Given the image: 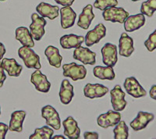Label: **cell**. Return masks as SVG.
<instances>
[{
	"instance_id": "1f68e13d",
	"label": "cell",
	"mask_w": 156,
	"mask_h": 139,
	"mask_svg": "<svg viewBox=\"0 0 156 139\" xmlns=\"http://www.w3.org/2000/svg\"><path fill=\"white\" fill-rule=\"evenodd\" d=\"M144 44L148 52H153L156 49V29L148 36Z\"/></svg>"
},
{
	"instance_id": "8d00e7d4",
	"label": "cell",
	"mask_w": 156,
	"mask_h": 139,
	"mask_svg": "<svg viewBox=\"0 0 156 139\" xmlns=\"http://www.w3.org/2000/svg\"><path fill=\"white\" fill-rule=\"evenodd\" d=\"M149 95L152 99L156 100V85H152L149 91Z\"/></svg>"
},
{
	"instance_id": "f546056e",
	"label": "cell",
	"mask_w": 156,
	"mask_h": 139,
	"mask_svg": "<svg viewBox=\"0 0 156 139\" xmlns=\"http://www.w3.org/2000/svg\"><path fill=\"white\" fill-rule=\"evenodd\" d=\"M156 11V0H147L143 2L140 7V12L148 17H151Z\"/></svg>"
},
{
	"instance_id": "b9f144b4",
	"label": "cell",
	"mask_w": 156,
	"mask_h": 139,
	"mask_svg": "<svg viewBox=\"0 0 156 139\" xmlns=\"http://www.w3.org/2000/svg\"><path fill=\"white\" fill-rule=\"evenodd\" d=\"M0 1H5V0H0Z\"/></svg>"
},
{
	"instance_id": "2e32d148",
	"label": "cell",
	"mask_w": 156,
	"mask_h": 139,
	"mask_svg": "<svg viewBox=\"0 0 156 139\" xmlns=\"http://www.w3.org/2000/svg\"><path fill=\"white\" fill-rule=\"evenodd\" d=\"M134 52L133 40L126 33H122L119 41V52L121 56L129 57Z\"/></svg>"
},
{
	"instance_id": "7c38bea8",
	"label": "cell",
	"mask_w": 156,
	"mask_h": 139,
	"mask_svg": "<svg viewBox=\"0 0 156 139\" xmlns=\"http://www.w3.org/2000/svg\"><path fill=\"white\" fill-rule=\"evenodd\" d=\"M30 82L34 84L37 91L43 93H48L51 87V83L48 81L46 76L40 71V70H36L34 73H32Z\"/></svg>"
},
{
	"instance_id": "d6a6232c",
	"label": "cell",
	"mask_w": 156,
	"mask_h": 139,
	"mask_svg": "<svg viewBox=\"0 0 156 139\" xmlns=\"http://www.w3.org/2000/svg\"><path fill=\"white\" fill-rule=\"evenodd\" d=\"M9 130V126L4 123H0V139H5Z\"/></svg>"
},
{
	"instance_id": "5b68a950",
	"label": "cell",
	"mask_w": 156,
	"mask_h": 139,
	"mask_svg": "<svg viewBox=\"0 0 156 139\" xmlns=\"http://www.w3.org/2000/svg\"><path fill=\"white\" fill-rule=\"evenodd\" d=\"M41 116L45 119L46 124L54 130H59L61 127L60 116L56 109L50 105H47L41 109Z\"/></svg>"
},
{
	"instance_id": "44dd1931",
	"label": "cell",
	"mask_w": 156,
	"mask_h": 139,
	"mask_svg": "<svg viewBox=\"0 0 156 139\" xmlns=\"http://www.w3.org/2000/svg\"><path fill=\"white\" fill-rule=\"evenodd\" d=\"M94 14L93 12V5L88 4L83 8L82 12L79 15L77 25L80 28L87 30L90 27V23L94 20Z\"/></svg>"
},
{
	"instance_id": "60d3db41",
	"label": "cell",
	"mask_w": 156,
	"mask_h": 139,
	"mask_svg": "<svg viewBox=\"0 0 156 139\" xmlns=\"http://www.w3.org/2000/svg\"><path fill=\"white\" fill-rule=\"evenodd\" d=\"M0 115H1V107H0Z\"/></svg>"
},
{
	"instance_id": "d6986e66",
	"label": "cell",
	"mask_w": 156,
	"mask_h": 139,
	"mask_svg": "<svg viewBox=\"0 0 156 139\" xmlns=\"http://www.w3.org/2000/svg\"><path fill=\"white\" fill-rule=\"evenodd\" d=\"M36 11L42 17H47L49 20H55L59 14V7L56 5H52L51 4L41 2L37 5Z\"/></svg>"
},
{
	"instance_id": "52a82bcc",
	"label": "cell",
	"mask_w": 156,
	"mask_h": 139,
	"mask_svg": "<svg viewBox=\"0 0 156 139\" xmlns=\"http://www.w3.org/2000/svg\"><path fill=\"white\" fill-rule=\"evenodd\" d=\"M125 92L122 90L120 85L117 84L113 87V89L110 91V96H111V103L112 108L115 111L121 112L126 108V101L125 100Z\"/></svg>"
},
{
	"instance_id": "ba28073f",
	"label": "cell",
	"mask_w": 156,
	"mask_h": 139,
	"mask_svg": "<svg viewBox=\"0 0 156 139\" xmlns=\"http://www.w3.org/2000/svg\"><path fill=\"white\" fill-rule=\"evenodd\" d=\"M120 120V112L115 110H108L107 112L101 114L98 117L97 123L100 127L106 129L109 127L115 126Z\"/></svg>"
},
{
	"instance_id": "ac0fdd59",
	"label": "cell",
	"mask_w": 156,
	"mask_h": 139,
	"mask_svg": "<svg viewBox=\"0 0 156 139\" xmlns=\"http://www.w3.org/2000/svg\"><path fill=\"white\" fill-rule=\"evenodd\" d=\"M84 39L85 37L83 36L69 34L62 36L59 39V43L64 49H70V48H76L80 46L82 43L84 41Z\"/></svg>"
},
{
	"instance_id": "83f0119b",
	"label": "cell",
	"mask_w": 156,
	"mask_h": 139,
	"mask_svg": "<svg viewBox=\"0 0 156 139\" xmlns=\"http://www.w3.org/2000/svg\"><path fill=\"white\" fill-rule=\"evenodd\" d=\"M54 134L53 129L48 126H43L41 128H36L34 134L29 137L30 139H51Z\"/></svg>"
},
{
	"instance_id": "8992f818",
	"label": "cell",
	"mask_w": 156,
	"mask_h": 139,
	"mask_svg": "<svg viewBox=\"0 0 156 139\" xmlns=\"http://www.w3.org/2000/svg\"><path fill=\"white\" fill-rule=\"evenodd\" d=\"M123 87H124L126 93L133 98H141L147 94V91L140 85L138 80L134 77H129L126 78L124 84H123Z\"/></svg>"
},
{
	"instance_id": "30bf717a",
	"label": "cell",
	"mask_w": 156,
	"mask_h": 139,
	"mask_svg": "<svg viewBox=\"0 0 156 139\" xmlns=\"http://www.w3.org/2000/svg\"><path fill=\"white\" fill-rule=\"evenodd\" d=\"M106 35V27L103 23H98L94 27L93 30L87 33L85 36V45L87 47H90L94 44L99 42L103 37Z\"/></svg>"
},
{
	"instance_id": "ffe728a7",
	"label": "cell",
	"mask_w": 156,
	"mask_h": 139,
	"mask_svg": "<svg viewBox=\"0 0 156 139\" xmlns=\"http://www.w3.org/2000/svg\"><path fill=\"white\" fill-rule=\"evenodd\" d=\"M61 27L63 29L72 27L75 23L76 13L70 6H64L60 9Z\"/></svg>"
},
{
	"instance_id": "6da1fadb",
	"label": "cell",
	"mask_w": 156,
	"mask_h": 139,
	"mask_svg": "<svg viewBox=\"0 0 156 139\" xmlns=\"http://www.w3.org/2000/svg\"><path fill=\"white\" fill-rule=\"evenodd\" d=\"M18 55L29 69L40 70L41 68L39 55L30 47H20L18 49Z\"/></svg>"
},
{
	"instance_id": "cb8c5ba5",
	"label": "cell",
	"mask_w": 156,
	"mask_h": 139,
	"mask_svg": "<svg viewBox=\"0 0 156 139\" xmlns=\"http://www.w3.org/2000/svg\"><path fill=\"white\" fill-rule=\"evenodd\" d=\"M15 37L22 44V46H27L30 48L34 47V41L29 29L26 27H20L16 29Z\"/></svg>"
},
{
	"instance_id": "ab89813d",
	"label": "cell",
	"mask_w": 156,
	"mask_h": 139,
	"mask_svg": "<svg viewBox=\"0 0 156 139\" xmlns=\"http://www.w3.org/2000/svg\"><path fill=\"white\" fill-rule=\"evenodd\" d=\"M132 2H137V1H140V0H131Z\"/></svg>"
},
{
	"instance_id": "3957f363",
	"label": "cell",
	"mask_w": 156,
	"mask_h": 139,
	"mask_svg": "<svg viewBox=\"0 0 156 139\" xmlns=\"http://www.w3.org/2000/svg\"><path fill=\"white\" fill-rule=\"evenodd\" d=\"M32 23H30V32L31 34L33 39L35 41H40L44 36V27L47 24V21L44 19V17L40 16L37 12H34L31 14Z\"/></svg>"
},
{
	"instance_id": "603a6c76",
	"label": "cell",
	"mask_w": 156,
	"mask_h": 139,
	"mask_svg": "<svg viewBox=\"0 0 156 139\" xmlns=\"http://www.w3.org/2000/svg\"><path fill=\"white\" fill-rule=\"evenodd\" d=\"M58 95L60 98V102L64 105H68L70 103L74 96L73 86L66 79H64L62 81Z\"/></svg>"
},
{
	"instance_id": "f1b7e54d",
	"label": "cell",
	"mask_w": 156,
	"mask_h": 139,
	"mask_svg": "<svg viewBox=\"0 0 156 139\" xmlns=\"http://www.w3.org/2000/svg\"><path fill=\"white\" fill-rule=\"evenodd\" d=\"M113 132L115 139H127L129 137V128L123 120H120L115 125Z\"/></svg>"
},
{
	"instance_id": "4316f807",
	"label": "cell",
	"mask_w": 156,
	"mask_h": 139,
	"mask_svg": "<svg viewBox=\"0 0 156 139\" xmlns=\"http://www.w3.org/2000/svg\"><path fill=\"white\" fill-rule=\"evenodd\" d=\"M94 76L100 80H113L115 77L113 67L112 66H97L93 69Z\"/></svg>"
},
{
	"instance_id": "4dcf8cb0",
	"label": "cell",
	"mask_w": 156,
	"mask_h": 139,
	"mask_svg": "<svg viewBox=\"0 0 156 139\" xmlns=\"http://www.w3.org/2000/svg\"><path fill=\"white\" fill-rule=\"evenodd\" d=\"M118 5L117 0H95L93 7L100 10H105V9L111 6H116Z\"/></svg>"
},
{
	"instance_id": "7402d4cb",
	"label": "cell",
	"mask_w": 156,
	"mask_h": 139,
	"mask_svg": "<svg viewBox=\"0 0 156 139\" xmlns=\"http://www.w3.org/2000/svg\"><path fill=\"white\" fill-rule=\"evenodd\" d=\"M26 117V112L23 110H17L12 112L9 120V130L10 131H23V123Z\"/></svg>"
},
{
	"instance_id": "4fadbf2b",
	"label": "cell",
	"mask_w": 156,
	"mask_h": 139,
	"mask_svg": "<svg viewBox=\"0 0 156 139\" xmlns=\"http://www.w3.org/2000/svg\"><path fill=\"white\" fill-rule=\"evenodd\" d=\"M154 119V115L151 112L140 111L136 117L130 122L129 125L134 131H139L146 128L150 122Z\"/></svg>"
},
{
	"instance_id": "836d02e7",
	"label": "cell",
	"mask_w": 156,
	"mask_h": 139,
	"mask_svg": "<svg viewBox=\"0 0 156 139\" xmlns=\"http://www.w3.org/2000/svg\"><path fill=\"white\" fill-rule=\"evenodd\" d=\"M83 137H84V139H98L99 135L97 132L86 131L83 134Z\"/></svg>"
},
{
	"instance_id": "d590c367",
	"label": "cell",
	"mask_w": 156,
	"mask_h": 139,
	"mask_svg": "<svg viewBox=\"0 0 156 139\" xmlns=\"http://www.w3.org/2000/svg\"><path fill=\"white\" fill-rule=\"evenodd\" d=\"M57 4L62 5V6H71L74 2L75 0H54Z\"/></svg>"
},
{
	"instance_id": "8fae6325",
	"label": "cell",
	"mask_w": 156,
	"mask_h": 139,
	"mask_svg": "<svg viewBox=\"0 0 156 139\" xmlns=\"http://www.w3.org/2000/svg\"><path fill=\"white\" fill-rule=\"evenodd\" d=\"M73 59L80 61L85 65H94L96 62V53L89 48L81 45L73 51Z\"/></svg>"
},
{
	"instance_id": "9c48e42d",
	"label": "cell",
	"mask_w": 156,
	"mask_h": 139,
	"mask_svg": "<svg viewBox=\"0 0 156 139\" xmlns=\"http://www.w3.org/2000/svg\"><path fill=\"white\" fill-rule=\"evenodd\" d=\"M101 52L103 63L105 66H115L118 61L116 45L112 43H106L101 48Z\"/></svg>"
},
{
	"instance_id": "277c9868",
	"label": "cell",
	"mask_w": 156,
	"mask_h": 139,
	"mask_svg": "<svg viewBox=\"0 0 156 139\" xmlns=\"http://www.w3.org/2000/svg\"><path fill=\"white\" fill-rule=\"evenodd\" d=\"M102 16L104 20L106 21L123 23L125 20L129 16V12L123 8L111 6L103 10Z\"/></svg>"
},
{
	"instance_id": "e0dca14e",
	"label": "cell",
	"mask_w": 156,
	"mask_h": 139,
	"mask_svg": "<svg viewBox=\"0 0 156 139\" xmlns=\"http://www.w3.org/2000/svg\"><path fill=\"white\" fill-rule=\"evenodd\" d=\"M124 29L127 32H133L142 27L145 23V16L141 12L129 16L124 21Z\"/></svg>"
},
{
	"instance_id": "d4e9b609",
	"label": "cell",
	"mask_w": 156,
	"mask_h": 139,
	"mask_svg": "<svg viewBox=\"0 0 156 139\" xmlns=\"http://www.w3.org/2000/svg\"><path fill=\"white\" fill-rule=\"evenodd\" d=\"M1 63L4 70L7 72L10 77H19L23 70V66L20 65L15 59L4 58L2 59Z\"/></svg>"
},
{
	"instance_id": "74e56055",
	"label": "cell",
	"mask_w": 156,
	"mask_h": 139,
	"mask_svg": "<svg viewBox=\"0 0 156 139\" xmlns=\"http://www.w3.org/2000/svg\"><path fill=\"white\" fill-rule=\"evenodd\" d=\"M5 52H6V50H5V45L2 42H0V61L2 59Z\"/></svg>"
},
{
	"instance_id": "7a4b0ae2",
	"label": "cell",
	"mask_w": 156,
	"mask_h": 139,
	"mask_svg": "<svg viewBox=\"0 0 156 139\" xmlns=\"http://www.w3.org/2000/svg\"><path fill=\"white\" fill-rule=\"evenodd\" d=\"M63 76L69 77L73 81L83 80L87 76V69L83 65H78L76 62L66 63L62 66Z\"/></svg>"
},
{
	"instance_id": "5bb4252c",
	"label": "cell",
	"mask_w": 156,
	"mask_h": 139,
	"mask_svg": "<svg viewBox=\"0 0 156 139\" xmlns=\"http://www.w3.org/2000/svg\"><path fill=\"white\" fill-rule=\"evenodd\" d=\"M108 92V88L101 84H87L83 87L84 96L89 98H101Z\"/></svg>"
},
{
	"instance_id": "e575fe53",
	"label": "cell",
	"mask_w": 156,
	"mask_h": 139,
	"mask_svg": "<svg viewBox=\"0 0 156 139\" xmlns=\"http://www.w3.org/2000/svg\"><path fill=\"white\" fill-rule=\"evenodd\" d=\"M5 79H6V75L4 72V69L2 66V63L0 62V87H2L3 86Z\"/></svg>"
},
{
	"instance_id": "9a60e30c",
	"label": "cell",
	"mask_w": 156,
	"mask_h": 139,
	"mask_svg": "<svg viewBox=\"0 0 156 139\" xmlns=\"http://www.w3.org/2000/svg\"><path fill=\"white\" fill-rule=\"evenodd\" d=\"M64 134L69 139H78L80 136V129L73 116H68L63 122Z\"/></svg>"
},
{
	"instance_id": "484cf974",
	"label": "cell",
	"mask_w": 156,
	"mask_h": 139,
	"mask_svg": "<svg viewBox=\"0 0 156 139\" xmlns=\"http://www.w3.org/2000/svg\"><path fill=\"white\" fill-rule=\"evenodd\" d=\"M44 55L46 56L51 66L55 68H60L62 61V56L59 53V50L52 45H49L44 50Z\"/></svg>"
},
{
	"instance_id": "f35d334b",
	"label": "cell",
	"mask_w": 156,
	"mask_h": 139,
	"mask_svg": "<svg viewBox=\"0 0 156 139\" xmlns=\"http://www.w3.org/2000/svg\"><path fill=\"white\" fill-rule=\"evenodd\" d=\"M51 138L53 139H65L64 136L62 135H56V136H54V137H51Z\"/></svg>"
}]
</instances>
